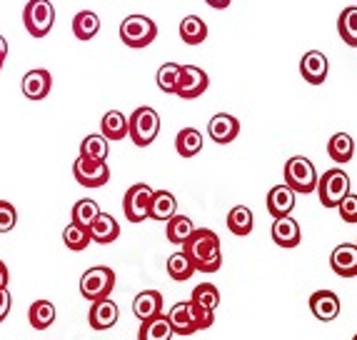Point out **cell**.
I'll return each instance as SVG.
<instances>
[{"mask_svg": "<svg viewBox=\"0 0 357 340\" xmlns=\"http://www.w3.org/2000/svg\"><path fill=\"white\" fill-rule=\"evenodd\" d=\"M115 288V270L107 268V265H96L83 273L80 278V295L85 300H100V298H110V293Z\"/></svg>", "mask_w": 357, "mask_h": 340, "instance_id": "8", "label": "cell"}, {"mask_svg": "<svg viewBox=\"0 0 357 340\" xmlns=\"http://www.w3.org/2000/svg\"><path fill=\"white\" fill-rule=\"evenodd\" d=\"M55 8L50 0H28L23 10V25L33 38H45L53 30Z\"/></svg>", "mask_w": 357, "mask_h": 340, "instance_id": "7", "label": "cell"}, {"mask_svg": "<svg viewBox=\"0 0 357 340\" xmlns=\"http://www.w3.org/2000/svg\"><path fill=\"white\" fill-rule=\"evenodd\" d=\"M265 205H268V213L273 218L290 215L292 208H295V191L290 185H275V188H270L268 198H265Z\"/></svg>", "mask_w": 357, "mask_h": 340, "instance_id": "20", "label": "cell"}, {"mask_svg": "<svg viewBox=\"0 0 357 340\" xmlns=\"http://www.w3.org/2000/svg\"><path fill=\"white\" fill-rule=\"evenodd\" d=\"M132 313L137 320H148V318L162 313V293L160 290H143L137 293L132 300Z\"/></svg>", "mask_w": 357, "mask_h": 340, "instance_id": "21", "label": "cell"}, {"mask_svg": "<svg viewBox=\"0 0 357 340\" xmlns=\"http://www.w3.org/2000/svg\"><path fill=\"white\" fill-rule=\"evenodd\" d=\"M252 226H255V218H252V210L248 205H235V208L227 213V230L232 235H250Z\"/></svg>", "mask_w": 357, "mask_h": 340, "instance_id": "27", "label": "cell"}, {"mask_svg": "<svg viewBox=\"0 0 357 340\" xmlns=\"http://www.w3.org/2000/svg\"><path fill=\"white\" fill-rule=\"evenodd\" d=\"M208 135L213 138L218 145H227L232 143L235 138L240 135V120L230 113H218L210 118L208 123Z\"/></svg>", "mask_w": 357, "mask_h": 340, "instance_id": "14", "label": "cell"}, {"mask_svg": "<svg viewBox=\"0 0 357 340\" xmlns=\"http://www.w3.org/2000/svg\"><path fill=\"white\" fill-rule=\"evenodd\" d=\"M210 88V78L203 68L197 66H180V80L175 88V96H180L183 101H195Z\"/></svg>", "mask_w": 357, "mask_h": 340, "instance_id": "11", "label": "cell"}, {"mask_svg": "<svg viewBox=\"0 0 357 340\" xmlns=\"http://www.w3.org/2000/svg\"><path fill=\"white\" fill-rule=\"evenodd\" d=\"M158 133H160V115L148 105L135 108L128 118V135H130L132 143L137 148H148V145L155 143Z\"/></svg>", "mask_w": 357, "mask_h": 340, "instance_id": "3", "label": "cell"}, {"mask_svg": "<svg viewBox=\"0 0 357 340\" xmlns=\"http://www.w3.org/2000/svg\"><path fill=\"white\" fill-rule=\"evenodd\" d=\"M173 213H178V200L170 191H153V198H150V210L148 218L158 223H165Z\"/></svg>", "mask_w": 357, "mask_h": 340, "instance_id": "22", "label": "cell"}, {"mask_svg": "<svg viewBox=\"0 0 357 340\" xmlns=\"http://www.w3.org/2000/svg\"><path fill=\"white\" fill-rule=\"evenodd\" d=\"M150 198H153V188L145 183H135L126 191L123 198V213L130 223H143L148 218L150 210Z\"/></svg>", "mask_w": 357, "mask_h": 340, "instance_id": "10", "label": "cell"}, {"mask_svg": "<svg viewBox=\"0 0 357 340\" xmlns=\"http://www.w3.org/2000/svg\"><path fill=\"white\" fill-rule=\"evenodd\" d=\"M63 243H66L68 251L80 253V251H85V248H88L93 240H90V230H88V228L75 226V223L70 221L66 226V230H63Z\"/></svg>", "mask_w": 357, "mask_h": 340, "instance_id": "35", "label": "cell"}, {"mask_svg": "<svg viewBox=\"0 0 357 340\" xmlns=\"http://www.w3.org/2000/svg\"><path fill=\"white\" fill-rule=\"evenodd\" d=\"M167 320H170L173 335L188 338V335H195L197 330H208L215 323V311H205L192 300H185V303H175L167 311Z\"/></svg>", "mask_w": 357, "mask_h": 340, "instance_id": "2", "label": "cell"}, {"mask_svg": "<svg viewBox=\"0 0 357 340\" xmlns=\"http://www.w3.org/2000/svg\"><path fill=\"white\" fill-rule=\"evenodd\" d=\"M10 305H13V298H10V293H8V288H0V323L8 318Z\"/></svg>", "mask_w": 357, "mask_h": 340, "instance_id": "41", "label": "cell"}, {"mask_svg": "<svg viewBox=\"0 0 357 340\" xmlns=\"http://www.w3.org/2000/svg\"><path fill=\"white\" fill-rule=\"evenodd\" d=\"M175 150H178L183 158H192L203 150V133L195 131V128H185L175 138Z\"/></svg>", "mask_w": 357, "mask_h": 340, "instance_id": "31", "label": "cell"}, {"mask_svg": "<svg viewBox=\"0 0 357 340\" xmlns=\"http://www.w3.org/2000/svg\"><path fill=\"white\" fill-rule=\"evenodd\" d=\"M8 281H10V273H8V265L0 260V288H8Z\"/></svg>", "mask_w": 357, "mask_h": 340, "instance_id": "42", "label": "cell"}, {"mask_svg": "<svg viewBox=\"0 0 357 340\" xmlns=\"http://www.w3.org/2000/svg\"><path fill=\"white\" fill-rule=\"evenodd\" d=\"M282 175H285V185H290L292 191L303 193V195L312 193L317 185V170H315V165H312V161L305 156H292L290 161L285 163Z\"/></svg>", "mask_w": 357, "mask_h": 340, "instance_id": "6", "label": "cell"}, {"mask_svg": "<svg viewBox=\"0 0 357 340\" xmlns=\"http://www.w3.org/2000/svg\"><path fill=\"white\" fill-rule=\"evenodd\" d=\"M100 33V18H98V13L93 10H80L73 18V36L77 38V40H93V38Z\"/></svg>", "mask_w": 357, "mask_h": 340, "instance_id": "25", "label": "cell"}, {"mask_svg": "<svg viewBox=\"0 0 357 340\" xmlns=\"http://www.w3.org/2000/svg\"><path fill=\"white\" fill-rule=\"evenodd\" d=\"M337 33H340V38L350 45V48H357V6H350L340 13Z\"/></svg>", "mask_w": 357, "mask_h": 340, "instance_id": "33", "label": "cell"}, {"mask_svg": "<svg viewBox=\"0 0 357 340\" xmlns=\"http://www.w3.org/2000/svg\"><path fill=\"white\" fill-rule=\"evenodd\" d=\"M185 256L195 265V273H218L222 265V245L215 230L195 228L190 238L183 243Z\"/></svg>", "mask_w": 357, "mask_h": 340, "instance_id": "1", "label": "cell"}, {"mask_svg": "<svg viewBox=\"0 0 357 340\" xmlns=\"http://www.w3.org/2000/svg\"><path fill=\"white\" fill-rule=\"evenodd\" d=\"M155 38H158V25L148 15H137L135 13V15H128L120 23V40L132 50L148 48L155 43Z\"/></svg>", "mask_w": 357, "mask_h": 340, "instance_id": "4", "label": "cell"}, {"mask_svg": "<svg viewBox=\"0 0 357 340\" xmlns=\"http://www.w3.org/2000/svg\"><path fill=\"white\" fill-rule=\"evenodd\" d=\"M310 311L317 320L333 323L340 316V298L333 290H315L310 295Z\"/></svg>", "mask_w": 357, "mask_h": 340, "instance_id": "17", "label": "cell"}, {"mask_svg": "<svg viewBox=\"0 0 357 340\" xmlns=\"http://www.w3.org/2000/svg\"><path fill=\"white\" fill-rule=\"evenodd\" d=\"M205 3H208L210 8H215V10H225L232 0H205Z\"/></svg>", "mask_w": 357, "mask_h": 340, "instance_id": "43", "label": "cell"}, {"mask_svg": "<svg viewBox=\"0 0 357 340\" xmlns=\"http://www.w3.org/2000/svg\"><path fill=\"white\" fill-rule=\"evenodd\" d=\"M190 300L205 311H215L218 305H220V290L213 286V283H200V286L192 288V295Z\"/></svg>", "mask_w": 357, "mask_h": 340, "instance_id": "37", "label": "cell"}, {"mask_svg": "<svg viewBox=\"0 0 357 340\" xmlns=\"http://www.w3.org/2000/svg\"><path fill=\"white\" fill-rule=\"evenodd\" d=\"M328 73H330V63H328V58H325V53H320V50H307V53L303 55V60H300V75H303L310 85L325 83Z\"/></svg>", "mask_w": 357, "mask_h": 340, "instance_id": "13", "label": "cell"}, {"mask_svg": "<svg viewBox=\"0 0 357 340\" xmlns=\"http://www.w3.org/2000/svg\"><path fill=\"white\" fill-rule=\"evenodd\" d=\"M80 156L93 158V161H107V156H110V140L102 133L85 135V140L80 143Z\"/></svg>", "mask_w": 357, "mask_h": 340, "instance_id": "34", "label": "cell"}, {"mask_svg": "<svg viewBox=\"0 0 357 340\" xmlns=\"http://www.w3.org/2000/svg\"><path fill=\"white\" fill-rule=\"evenodd\" d=\"M73 175L83 188H102L110 180V168H107V161L77 156V161L73 163Z\"/></svg>", "mask_w": 357, "mask_h": 340, "instance_id": "9", "label": "cell"}, {"mask_svg": "<svg viewBox=\"0 0 357 340\" xmlns=\"http://www.w3.org/2000/svg\"><path fill=\"white\" fill-rule=\"evenodd\" d=\"M315 191L325 208H337L340 200L350 193V178H347V173L342 168H330L322 175H317Z\"/></svg>", "mask_w": 357, "mask_h": 340, "instance_id": "5", "label": "cell"}, {"mask_svg": "<svg viewBox=\"0 0 357 340\" xmlns=\"http://www.w3.org/2000/svg\"><path fill=\"white\" fill-rule=\"evenodd\" d=\"M337 210H340V218L350 226L357 223V193H347L342 200L337 203Z\"/></svg>", "mask_w": 357, "mask_h": 340, "instance_id": "39", "label": "cell"}, {"mask_svg": "<svg viewBox=\"0 0 357 340\" xmlns=\"http://www.w3.org/2000/svg\"><path fill=\"white\" fill-rule=\"evenodd\" d=\"M15 223H18V210L8 200H0V233H10Z\"/></svg>", "mask_w": 357, "mask_h": 340, "instance_id": "40", "label": "cell"}, {"mask_svg": "<svg viewBox=\"0 0 357 340\" xmlns=\"http://www.w3.org/2000/svg\"><path fill=\"white\" fill-rule=\"evenodd\" d=\"M6 58H8V40L0 36V63H6Z\"/></svg>", "mask_w": 357, "mask_h": 340, "instance_id": "44", "label": "cell"}, {"mask_svg": "<svg viewBox=\"0 0 357 340\" xmlns=\"http://www.w3.org/2000/svg\"><path fill=\"white\" fill-rule=\"evenodd\" d=\"M328 156L333 158L337 165L350 163L352 156H355V140H352V135H347V133H335L328 143Z\"/></svg>", "mask_w": 357, "mask_h": 340, "instance_id": "26", "label": "cell"}, {"mask_svg": "<svg viewBox=\"0 0 357 340\" xmlns=\"http://www.w3.org/2000/svg\"><path fill=\"white\" fill-rule=\"evenodd\" d=\"M330 268L340 278H355L357 275V243H342L337 245L330 256Z\"/></svg>", "mask_w": 357, "mask_h": 340, "instance_id": "18", "label": "cell"}, {"mask_svg": "<svg viewBox=\"0 0 357 340\" xmlns=\"http://www.w3.org/2000/svg\"><path fill=\"white\" fill-rule=\"evenodd\" d=\"M98 213H100V205L96 200H90V198H83V200H77L70 210V221L75 226H83V228H90V223L96 221Z\"/></svg>", "mask_w": 357, "mask_h": 340, "instance_id": "36", "label": "cell"}, {"mask_svg": "<svg viewBox=\"0 0 357 340\" xmlns=\"http://www.w3.org/2000/svg\"><path fill=\"white\" fill-rule=\"evenodd\" d=\"M23 96L28 101H43V98L50 96V88H53V75H50L45 68H36V71H28L23 75Z\"/></svg>", "mask_w": 357, "mask_h": 340, "instance_id": "12", "label": "cell"}, {"mask_svg": "<svg viewBox=\"0 0 357 340\" xmlns=\"http://www.w3.org/2000/svg\"><path fill=\"white\" fill-rule=\"evenodd\" d=\"M90 240L93 243H100V245H110L120 238V223L115 221L110 213H98V218L90 223Z\"/></svg>", "mask_w": 357, "mask_h": 340, "instance_id": "19", "label": "cell"}, {"mask_svg": "<svg viewBox=\"0 0 357 340\" xmlns=\"http://www.w3.org/2000/svg\"><path fill=\"white\" fill-rule=\"evenodd\" d=\"M180 38H183L185 45H200L208 38V25H205L203 18H197V15H188L180 23Z\"/></svg>", "mask_w": 357, "mask_h": 340, "instance_id": "30", "label": "cell"}, {"mask_svg": "<svg viewBox=\"0 0 357 340\" xmlns=\"http://www.w3.org/2000/svg\"><path fill=\"white\" fill-rule=\"evenodd\" d=\"M167 338H173V328H170V320H167L165 313H158V316L148 318V320H140L137 340H167Z\"/></svg>", "mask_w": 357, "mask_h": 340, "instance_id": "23", "label": "cell"}, {"mask_svg": "<svg viewBox=\"0 0 357 340\" xmlns=\"http://www.w3.org/2000/svg\"><path fill=\"white\" fill-rule=\"evenodd\" d=\"M55 316L58 313H55V305L50 300H36L28 311V323L36 330H48L55 323Z\"/></svg>", "mask_w": 357, "mask_h": 340, "instance_id": "28", "label": "cell"}, {"mask_svg": "<svg viewBox=\"0 0 357 340\" xmlns=\"http://www.w3.org/2000/svg\"><path fill=\"white\" fill-rule=\"evenodd\" d=\"M192 273H195V265H192L190 258L185 256V251H178L167 258V275H170L175 283L190 281Z\"/></svg>", "mask_w": 357, "mask_h": 340, "instance_id": "32", "label": "cell"}, {"mask_svg": "<svg viewBox=\"0 0 357 340\" xmlns=\"http://www.w3.org/2000/svg\"><path fill=\"white\" fill-rule=\"evenodd\" d=\"M100 133L107 140H123L128 135V118L120 110H107L100 120Z\"/></svg>", "mask_w": 357, "mask_h": 340, "instance_id": "29", "label": "cell"}, {"mask_svg": "<svg viewBox=\"0 0 357 340\" xmlns=\"http://www.w3.org/2000/svg\"><path fill=\"white\" fill-rule=\"evenodd\" d=\"M118 318H120L118 305L110 298L93 300V308L88 311V323L93 330H110L118 323Z\"/></svg>", "mask_w": 357, "mask_h": 340, "instance_id": "16", "label": "cell"}, {"mask_svg": "<svg viewBox=\"0 0 357 340\" xmlns=\"http://www.w3.org/2000/svg\"><path fill=\"white\" fill-rule=\"evenodd\" d=\"M0 71H3V63H0Z\"/></svg>", "mask_w": 357, "mask_h": 340, "instance_id": "45", "label": "cell"}, {"mask_svg": "<svg viewBox=\"0 0 357 340\" xmlns=\"http://www.w3.org/2000/svg\"><path fill=\"white\" fill-rule=\"evenodd\" d=\"M192 230H195V223H192L188 215L173 213L165 221V238H167V243H173V245H183L185 240L190 238Z\"/></svg>", "mask_w": 357, "mask_h": 340, "instance_id": "24", "label": "cell"}, {"mask_svg": "<svg viewBox=\"0 0 357 340\" xmlns=\"http://www.w3.org/2000/svg\"><path fill=\"white\" fill-rule=\"evenodd\" d=\"M270 233H273L275 245H280L285 251L290 248H298L300 240H303V233H300V223L290 215H282V218H275L273 228H270Z\"/></svg>", "mask_w": 357, "mask_h": 340, "instance_id": "15", "label": "cell"}, {"mask_svg": "<svg viewBox=\"0 0 357 340\" xmlns=\"http://www.w3.org/2000/svg\"><path fill=\"white\" fill-rule=\"evenodd\" d=\"M178 80H180L178 63H165V66H160V71H158V88H160L162 93H175Z\"/></svg>", "mask_w": 357, "mask_h": 340, "instance_id": "38", "label": "cell"}]
</instances>
